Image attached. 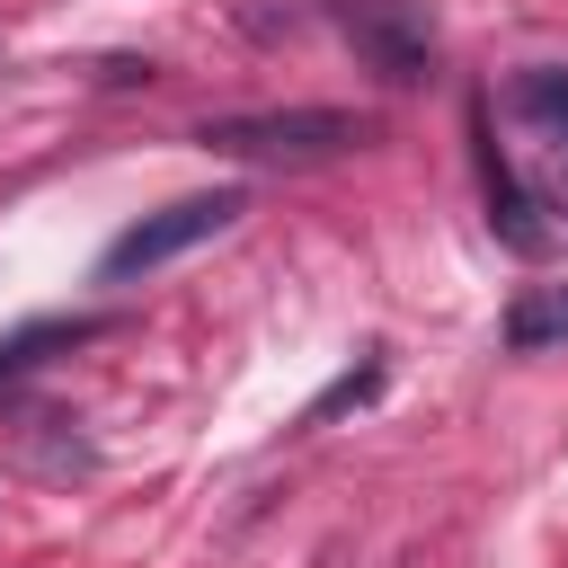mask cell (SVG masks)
Instances as JSON below:
<instances>
[{"label":"cell","mask_w":568,"mask_h":568,"mask_svg":"<svg viewBox=\"0 0 568 568\" xmlns=\"http://www.w3.org/2000/svg\"><path fill=\"white\" fill-rule=\"evenodd\" d=\"M195 142L222 151V160H275V169H302V160L364 151V142H373V115H346V106H248V115H204Z\"/></svg>","instance_id":"cell-1"},{"label":"cell","mask_w":568,"mask_h":568,"mask_svg":"<svg viewBox=\"0 0 568 568\" xmlns=\"http://www.w3.org/2000/svg\"><path fill=\"white\" fill-rule=\"evenodd\" d=\"M240 213H248V195H240V186L178 195V204H160V213H142L133 231H115V240H106V257H98V284H133V275H151V266H169V257L204 248V240H213V231H231Z\"/></svg>","instance_id":"cell-2"},{"label":"cell","mask_w":568,"mask_h":568,"mask_svg":"<svg viewBox=\"0 0 568 568\" xmlns=\"http://www.w3.org/2000/svg\"><path fill=\"white\" fill-rule=\"evenodd\" d=\"M328 18L355 44V62L373 80H390V89H417L435 71V36H426V18L408 0H328Z\"/></svg>","instance_id":"cell-3"},{"label":"cell","mask_w":568,"mask_h":568,"mask_svg":"<svg viewBox=\"0 0 568 568\" xmlns=\"http://www.w3.org/2000/svg\"><path fill=\"white\" fill-rule=\"evenodd\" d=\"M479 186H488V222H497V240H506V248H524V257H541V248H550V231L532 222V195L515 186V169L497 160V142H479Z\"/></svg>","instance_id":"cell-4"},{"label":"cell","mask_w":568,"mask_h":568,"mask_svg":"<svg viewBox=\"0 0 568 568\" xmlns=\"http://www.w3.org/2000/svg\"><path fill=\"white\" fill-rule=\"evenodd\" d=\"M506 346H515V355L568 346V284H524V293L506 302Z\"/></svg>","instance_id":"cell-5"},{"label":"cell","mask_w":568,"mask_h":568,"mask_svg":"<svg viewBox=\"0 0 568 568\" xmlns=\"http://www.w3.org/2000/svg\"><path fill=\"white\" fill-rule=\"evenodd\" d=\"M506 106L550 142V151H568V71L559 62H532V71H515V89H506Z\"/></svg>","instance_id":"cell-6"},{"label":"cell","mask_w":568,"mask_h":568,"mask_svg":"<svg viewBox=\"0 0 568 568\" xmlns=\"http://www.w3.org/2000/svg\"><path fill=\"white\" fill-rule=\"evenodd\" d=\"M89 337H98V320H27V328H9V337H0V382L36 373L44 355H62V346H89Z\"/></svg>","instance_id":"cell-7"},{"label":"cell","mask_w":568,"mask_h":568,"mask_svg":"<svg viewBox=\"0 0 568 568\" xmlns=\"http://www.w3.org/2000/svg\"><path fill=\"white\" fill-rule=\"evenodd\" d=\"M373 390H382V364H373V355H364V364H355V373H337V382H328V390H320V399H311V408H302V417H293V426H302V435H311V426H328V417H337V408H364V399H373Z\"/></svg>","instance_id":"cell-8"},{"label":"cell","mask_w":568,"mask_h":568,"mask_svg":"<svg viewBox=\"0 0 568 568\" xmlns=\"http://www.w3.org/2000/svg\"><path fill=\"white\" fill-rule=\"evenodd\" d=\"M559 169H550V195H559V213H568V151H550Z\"/></svg>","instance_id":"cell-9"}]
</instances>
